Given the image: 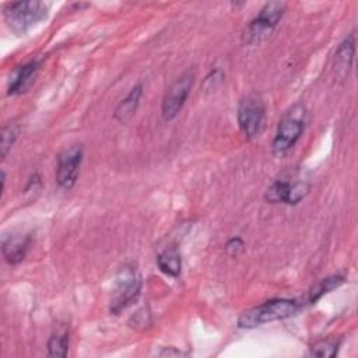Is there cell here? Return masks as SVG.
<instances>
[{"label":"cell","instance_id":"obj_13","mask_svg":"<svg viewBox=\"0 0 358 358\" xmlns=\"http://www.w3.org/2000/svg\"><path fill=\"white\" fill-rule=\"evenodd\" d=\"M141 95H143V85H141V84L134 85V87L130 90V92L126 95V98H123V99L119 102V105L116 106L115 113H113V117H115L117 122H120V123L129 122V120L134 116V113H136V110H137V108H138Z\"/></svg>","mask_w":358,"mask_h":358},{"label":"cell","instance_id":"obj_10","mask_svg":"<svg viewBox=\"0 0 358 358\" xmlns=\"http://www.w3.org/2000/svg\"><path fill=\"white\" fill-rule=\"evenodd\" d=\"M31 241L32 235L28 231H13L6 234L1 239V252L4 260L11 266L21 263L28 253Z\"/></svg>","mask_w":358,"mask_h":358},{"label":"cell","instance_id":"obj_17","mask_svg":"<svg viewBox=\"0 0 358 358\" xmlns=\"http://www.w3.org/2000/svg\"><path fill=\"white\" fill-rule=\"evenodd\" d=\"M18 133H20V126L14 122L3 126L1 136H0V154H1L3 159L7 157V154L13 148V145L18 137Z\"/></svg>","mask_w":358,"mask_h":358},{"label":"cell","instance_id":"obj_14","mask_svg":"<svg viewBox=\"0 0 358 358\" xmlns=\"http://www.w3.org/2000/svg\"><path fill=\"white\" fill-rule=\"evenodd\" d=\"M157 264L164 274L173 277V278L179 277L180 270H182V257H180L179 250L176 248L165 249L164 252H161L158 255Z\"/></svg>","mask_w":358,"mask_h":358},{"label":"cell","instance_id":"obj_4","mask_svg":"<svg viewBox=\"0 0 358 358\" xmlns=\"http://www.w3.org/2000/svg\"><path fill=\"white\" fill-rule=\"evenodd\" d=\"M285 10L287 4L284 1L266 3L243 29L242 42L245 45H259L267 39L281 21Z\"/></svg>","mask_w":358,"mask_h":358},{"label":"cell","instance_id":"obj_15","mask_svg":"<svg viewBox=\"0 0 358 358\" xmlns=\"http://www.w3.org/2000/svg\"><path fill=\"white\" fill-rule=\"evenodd\" d=\"M344 282V277L340 274H334L330 277H326L323 280H320L317 284H315L310 291H309V296L308 301L310 303H315L317 299H320L323 295L329 294L330 291L338 288L341 284Z\"/></svg>","mask_w":358,"mask_h":358},{"label":"cell","instance_id":"obj_1","mask_svg":"<svg viewBox=\"0 0 358 358\" xmlns=\"http://www.w3.org/2000/svg\"><path fill=\"white\" fill-rule=\"evenodd\" d=\"M298 308H299V303L295 299H285V298L270 299L245 310L238 319V327L253 329L270 322L282 320L285 317L292 316Z\"/></svg>","mask_w":358,"mask_h":358},{"label":"cell","instance_id":"obj_16","mask_svg":"<svg viewBox=\"0 0 358 358\" xmlns=\"http://www.w3.org/2000/svg\"><path fill=\"white\" fill-rule=\"evenodd\" d=\"M69 351V331L57 329L48 340V354L50 357H66Z\"/></svg>","mask_w":358,"mask_h":358},{"label":"cell","instance_id":"obj_12","mask_svg":"<svg viewBox=\"0 0 358 358\" xmlns=\"http://www.w3.org/2000/svg\"><path fill=\"white\" fill-rule=\"evenodd\" d=\"M354 53H355V35L350 34L337 48L334 53V73L336 77L340 80H345L354 62Z\"/></svg>","mask_w":358,"mask_h":358},{"label":"cell","instance_id":"obj_7","mask_svg":"<svg viewBox=\"0 0 358 358\" xmlns=\"http://www.w3.org/2000/svg\"><path fill=\"white\" fill-rule=\"evenodd\" d=\"M196 78V71L193 69H187L185 73H182L168 88V91L164 95L162 99V117L164 120L169 122L178 116L180 109L183 108L187 95L193 87Z\"/></svg>","mask_w":358,"mask_h":358},{"label":"cell","instance_id":"obj_5","mask_svg":"<svg viewBox=\"0 0 358 358\" xmlns=\"http://www.w3.org/2000/svg\"><path fill=\"white\" fill-rule=\"evenodd\" d=\"M141 291V277L138 271L130 266H124L119 270L115 288L110 296L109 310L113 315H119L122 310L129 308L137 301Z\"/></svg>","mask_w":358,"mask_h":358},{"label":"cell","instance_id":"obj_18","mask_svg":"<svg viewBox=\"0 0 358 358\" xmlns=\"http://www.w3.org/2000/svg\"><path fill=\"white\" fill-rule=\"evenodd\" d=\"M338 340H322L310 347V355L316 357H334L337 354Z\"/></svg>","mask_w":358,"mask_h":358},{"label":"cell","instance_id":"obj_11","mask_svg":"<svg viewBox=\"0 0 358 358\" xmlns=\"http://www.w3.org/2000/svg\"><path fill=\"white\" fill-rule=\"evenodd\" d=\"M39 62L38 60H31L20 67H17L8 80L7 85V94L8 95H18L25 92L32 83L35 81L38 73H39Z\"/></svg>","mask_w":358,"mask_h":358},{"label":"cell","instance_id":"obj_19","mask_svg":"<svg viewBox=\"0 0 358 358\" xmlns=\"http://www.w3.org/2000/svg\"><path fill=\"white\" fill-rule=\"evenodd\" d=\"M243 248H245V243L239 236H234L225 243V250L231 256H238L243 250Z\"/></svg>","mask_w":358,"mask_h":358},{"label":"cell","instance_id":"obj_3","mask_svg":"<svg viewBox=\"0 0 358 358\" xmlns=\"http://www.w3.org/2000/svg\"><path fill=\"white\" fill-rule=\"evenodd\" d=\"M7 27L17 35L27 34L48 17V7L42 1L7 3L3 10Z\"/></svg>","mask_w":358,"mask_h":358},{"label":"cell","instance_id":"obj_8","mask_svg":"<svg viewBox=\"0 0 358 358\" xmlns=\"http://www.w3.org/2000/svg\"><path fill=\"white\" fill-rule=\"evenodd\" d=\"M309 187V182L299 176L278 178L266 190L264 200L267 203L298 204L308 194Z\"/></svg>","mask_w":358,"mask_h":358},{"label":"cell","instance_id":"obj_6","mask_svg":"<svg viewBox=\"0 0 358 358\" xmlns=\"http://www.w3.org/2000/svg\"><path fill=\"white\" fill-rule=\"evenodd\" d=\"M266 106L263 101L256 95L245 96L236 110V120L241 131L248 140L257 137L264 126Z\"/></svg>","mask_w":358,"mask_h":358},{"label":"cell","instance_id":"obj_9","mask_svg":"<svg viewBox=\"0 0 358 358\" xmlns=\"http://www.w3.org/2000/svg\"><path fill=\"white\" fill-rule=\"evenodd\" d=\"M81 162L83 148L80 145H70L59 154L56 166V180L62 189L70 190L76 185Z\"/></svg>","mask_w":358,"mask_h":358},{"label":"cell","instance_id":"obj_2","mask_svg":"<svg viewBox=\"0 0 358 358\" xmlns=\"http://www.w3.org/2000/svg\"><path fill=\"white\" fill-rule=\"evenodd\" d=\"M306 122V108L302 103L294 105L281 117L277 126L275 136L271 143V150L275 157L287 154L299 140Z\"/></svg>","mask_w":358,"mask_h":358}]
</instances>
